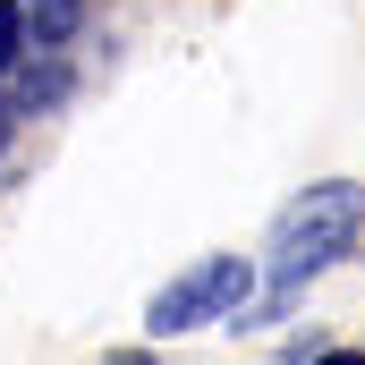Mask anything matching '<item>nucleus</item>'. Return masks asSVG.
<instances>
[{
  "instance_id": "20e7f679",
  "label": "nucleus",
  "mask_w": 365,
  "mask_h": 365,
  "mask_svg": "<svg viewBox=\"0 0 365 365\" xmlns=\"http://www.w3.org/2000/svg\"><path fill=\"white\" fill-rule=\"evenodd\" d=\"M110 365H153V349H119V357H110Z\"/></svg>"
},
{
  "instance_id": "f03ea898",
  "label": "nucleus",
  "mask_w": 365,
  "mask_h": 365,
  "mask_svg": "<svg viewBox=\"0 0 365 365\" xmlns=\"http://www.w3.org/2000/svg\"><path fill=\"white\" fill-rule=\"evenodd\" d=\"M247 289H255V264L212 255V264H195L187 280H170V289L145 306V323H153V340H179V331H195V323H212V314L247 306Z\"/></svg>"
},
{
  "instance_id": "7ed1b4c3",
  "label": "nucleus",
  "mask_w": 365,
  "mask_h": 365,
  "mask_svg": "<svg viewBox=\"0 0 365 365\" xmlns=\"http://www.w3.org/2000/svg\"><path fill=\"white\" fill-rule=\"evenodd\" d=\"M17 51H26V9H17V0H0V68H9Z\"/></svg>"
},
{
  "instance_id": "39448f33",
  "label": "nucleus",
  "mask_w": 365,
  "mask_h": 365,
  "mask_svg": "<svg viewBox=\"0 0 365 365\" xmlns=\"http://www.w3.org/2000/svg\"><path fill=\"white\" fill-rule=\"evenodd\" d=\"M323 365H365V357H357V349H331V357H323Z\"/></svg>"
},
{
  "instance_id": "f257e3e1",
  "label": "nucleus",
  "mask_w": 365,
  "mask_h": 365,
  "mask_svg": "<svg viewBox=\"0 0 365 365\" xmlns=\"http://www.w3.org/2000/svg\"><path fill=\"white\" fill-rule=\"evenodd\" d=\"M357 221H365V187L357 179H323V187H306V195H289V212L272 221V255H264L272 297H289L314 264H331L357 238Z\"/></svg>"
}]
</instances>
